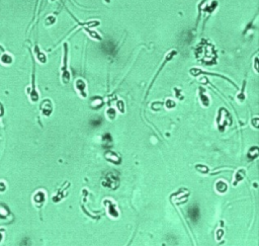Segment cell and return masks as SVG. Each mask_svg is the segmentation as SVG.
<instances>
[{
    "mask_svg": "<svg viewBox=\"0 0 259 246\" xmlns=\"http://www.w3.org/2000/svg\"><path fill=\"white\" fill-rule=\"evenodd\" d=\"M40 108H41L42 113L45 117H49V115H51L52 112H53V105H52L50 99H45L42 102L41 107Z\"/></svg>",
    "mask_w": 259,
    "mask_h": 246,
    "instance_id": "cell-1",
    "label": "cell"
},
{
    "mask_svg": "<svg viewBox=\"0 0 259 246\" xmlns=\"http://www.w3.org/2000/svg\"><path fill=\"white\" fill-rule=\"evenodd\" d=\"M75 88L78 91V93L82 96V97H86L87 96V89H86V83L84 82L83 79H77L75 82Z\"/></svg>",
    "mask_w": 259,
    "mask_h": 246,
    "instance_id": "cell-2",
    "label": "cell"
},
{
    "mask_svg": "<svg viewBox=\"0 0 259 246\" xmlns=\"http://www.w3.org/2000/svg\"><path fill=\"white\" fill-rule=\"evenodd\" d=\"M32 200H34L35 205L37 206L38 208H41L42 206L44 205L45 201H46V193H45V191H43V190L37 191V193H35Z\"/></svg>",
    "mask_w": 259,
    "mask_h": 246,
    "instance_id": "cell-3",
    "label": "cell"
},
{
    "mask_svg": "<svg viewBox=\"0 0 259 246\" xmlns=\"http://www.w3.org/2000/svg\"><path fill=\"white\" fill-rule=\"evenodd\" d=\"M66 49H64V66H63V76H62V79H63L64 83H68L69 80H70V74L68 73L67 70V64H66V61H67V47L65 46Z\"/></svg>",
    "mask_w": 259,
    "mask_h": 246,
    "instance_id": "cell-4",
    "label": "cell"
},
{
    "mask_svg": "<svg viewBox=\"0 0 259 246\" xmlns=\"http://www.w3.org/2000/svg\"><path fill=\"white\" fill-rule=\"evenodd\" d=\"M104 204H106V206H107L106 207L107 208V213L111 218H118L120 216V213H118V209H116L115 205L113 203H111L110 201H106V202H104Z\"/></svg>",
    "mask_w": 259,
    "mask_h": 246,
    "instance_id": "cell-5",
    "label": "cell"
},
{
    "mask_svg": "<svg viewBox=\"0 0 259 246\" xmlns=\"http://www.w3.org/2000/svg\"><path fill=\"white\" fill-rule=\"evenodd\" d=\"M245 173H246V171L244 169H239L234 176V183H233V185H237V184H238L240 181L245 177Z\"/></svg>",
    "mask_w": 259,
    "mask_h": 246,
    "instance_id": "cell-6",
    "label": "cell"
},
{
    "mask_svg": "<svg viewBox=\"0 0 259 246\" xmlns=\"http://www.w3.org/2000/svg\"><path fill=\"white\" fill-rule=\"evenodd\" d=\"M216 190L220 193H225L228 190V185L224 180H219L216 183Z\"/></svg>",
    "mask_w": 259,
    "mask_h": 246,
    "instance_id": "cell-7",
    "label": "cell"
},
{
    "mask_svg": "<svg viewBox=\"0 0 259 246\" xmlns=\"http://www.w3.org/2000/svg\"><path fill=\"white\" fill-rule=\"evenodd\" d=\"M13 59L12 57H11V55H9V54H6L5 52H4L3 54H2V56L0 57V62H1L3 65H10L11 63H12Z\"/></svg>",
    "mask_w": 259,
    "mask_h": 246,
    "instance_id": "cell-8",
    "label": "cell"
},
{
    "mask_svg": "<svg viewBox=\"0 0 259 246\" xmlns=\"http://www.w3.org/2000/svg\"><path fill=\"white\" fill-rule=\"evenodd\" d=\"M201 103L205 106H208V105H210V99H208V96L205 95V94H201Z\"/></svg>",
    "mask_w": 259,
    "mask_h": 246,
    "instance_id": "cell-9",
    "label": "cell"
},
{
    "mask_svg": "<svg viewBox=\"0 0 259 246\" xmlns=\"http://www.w3.org/2000/svg\"><path fill=\"white\" fill-rule=\"evenodd\" d=\"M165 105L167 108H173V107H175V105H175V102L172 100V99H167L165 102Z\"/></svg>",
    "mask_w": 259,
    "mask_h": 246,
    "instance_id": "cell-10",
    "label": "cell"
},
{
    "mask_svg": "<svg viewBox=\"0 0 259 246\" xmlns=\"http://www.w3.org/2000/svg\"><path fill=\"white\" fill-rule=\"evenodd\" d=\"M106 115H107V117H108L110 120L115 119V110H113V108H109V110H107V113H106Z\"/></svg>",
    "mask_w": 259,
    "mask_h": 246,
    "instance_id": "cell-11",
    "label": "cell"
},
{
    "mask_svg": "<svg viewBox=\"0 0 259 246\" xmlns=\"http://www.w3.org/2000/svg\"><path fill=\"white\" fill-rule=\"evenodd\" d=\"M196 170H198V171H199V172H205V173H206V172H208V169L206 168L205 165H196Z\"/></svg>",
    "mask_w": 259,
    "mask_h": 246,
    "instance_id": "cell-12",
    "label": "cell"
},
{
    "mask_svg": "<svg viewBox=\"0 0 259 246\" xmlns=\"http://www.w3.org/2000/svg\"><path fill=\"white\" fill-rule=\"evenodd\" d=\"M118 108H120V112H122V113L125 112V107H123V101H118Z\"/></svg>",
    "mask_w": 259,
    "mask_h": 246,
    "instance_id": "cell-13",
    "label": "cell"
},
{
    "mask_svg": "<svg viewBox=\"0 0 259 246\" xmlns=\"http://www.w3.org/2000/svg\"><path fill=\"white\" fill-rule=\"evenodd\" d=\"M5 184H4V183H2V181H0V193H2V191H5Z\"/></svg>",
    "mask_w": 259,
    "mask_h": 246,
    "instance_id": "cell-14",
    "label": "cell"
},
{
    "mask_svg": "<svg viewBox=\"0 0 259 246\" xmlns=\"http://www.w3.org/2000/svg\"><path fill=\"white\" fill-rule=\"evenodd\" d=\"M4 52H5V50H4V48L2 46H0V57L2 56V54L4 53Z\"/></svg>",
    "mask_w": 259,
    "mask_h": 246,
    "instance_id": "cell-15",
    "label": "cell"
},
{
    "mask_svg": "<svg viewBox=\"0 0 259 246\" xmlns=\"http://www.w3.org/2000/svg\"><path fill=\"white\" fill-rule=\"evenodd\" d=\"M2 239H3V235H2V233H0V242L2 241Z\"/></svg>",
    "mask_w": 259,
    "mask_h": 246,
    "instance_id": "cell-16",
    "label": "cell"
}]
</instances>
